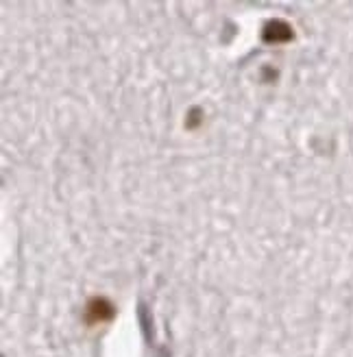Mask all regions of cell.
Wrapping results in <instances>:
<instances>
[{
    "instance_id": "1",
    "label": "cell",
    "mask_w": 353,
    "mask_h": 357,
    "mask_svg": "<svg viewBox=\"0 0 353 357\" xmlns=\"http://www.w3.org/2000/svg\"><path fill=\"white\" fill-rule=\"evenodd\" d=\"M114 316V305L107 298H92L85 307V323L87 325H98L105 320H112Z\"/></svg>"
},
{
    "instance_id": "2",
    "label": "cell",
    "mask_w": 353,
    "mask_h": 357,
    "mask_svg": "<svg viewBox=\"0 0 353 357\" xmlns=\"http://www.w3.org/2000/svg\"><path fill=\"white\" fill-rule=\"evenodd\" d=\"M262 35L266 42H288L292 38V29L284 20H271L264 24Z\"/></svg>"
}]
</instances>
